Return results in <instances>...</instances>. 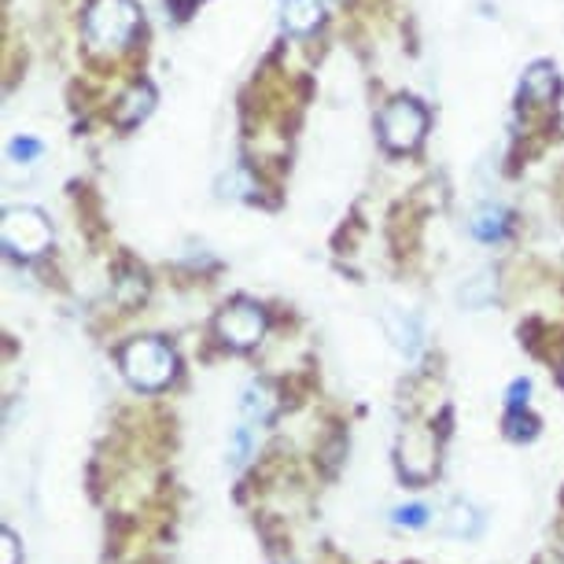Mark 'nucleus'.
<instances>
[{"mask_svg": "<svg viewBox=\"0 0 564 564\" xmlns=\"http://www.w3.org/2000/svg\"><path fill=\"white\" fill-rule=\"evenodd\" d=\"M251 454V429H237V440H232V465H243Z\"/></svg>", "mask_w": 564, "mask_h": 564, "instance_id": "14", "label": "nucleus"}, {"mask_svg": "<svg viewBox=\"0 0 564 564\" xmlns=\"http://www.w3.org/2000/svg\"><path fill=\"white\" fill-rule=\"evenodd\" d=\"M141 12L133 0H93L85 12V37L93 48H119L133 37Z\"/></svg>", "mask_w": 564, "mask_h": 564, "instance_id": "2", "label": "nucleus"}, {"mask_svg": "<svg viewBox=\"0 0 564 564\" xmlns=\"http://www.w3.org/2000/svg\"><path fill=\"white\" fill-rule=\"evenodd\" d=\"M502 210L498 207H487V210H480V215H476V221H473V232L480 240H495V237H502Z\"/></svg>", "mask_w": 564, "mask_h": 564, "instance_id": "11", "label": "nucleus"}, {"mask_svg": "<svg viewBox=\"0 0 564 564\" xmlns=\"http://www.w3.org/2000/svg\"><path fill=\"white\" fill-rule=\"evenodd\" d=\"M424 119L421 104L413 100H391L384 111H380V141H384L391 152H410V148L421 144L424 137Z\"/></svg>", "mask_w": 564, "mask_h": 564, "instance_id": "4", "label": "nucleus"}, {"mask_svg": "<svg viewBox=\"0 0 564 564\" xmlns=\"http://www.w3.org/2000/svg\"><path fill=\"white\" fill-rule=\"evenodd\" d=\"M12 155L15 159H37L41 155V144L37 141H15L12 144Z\"/></svg>", "mask_w": 564, "mask_h": 564, "instance_id": "15", "label": "nucleus"}, {"mask_svg": "<svg viewBox=\"0 0 564 564\" xmlns=\"http://www.w3.org/2000/svg\"><path fill=\"white\" fill-rule=\"evenodd\" d=\"M528 89L531 93H539V97H550V89H553V74L550 67H535L528 74Z\"/></svg>", "mask_w": 564, "mask_h": 564, "instance_id": "13", "label": "nucleus"}, {"mask_svg": "<svg viewBox=\"0 0 564 564\" xmlns=\"http://www.w3.org/2000/svg\"><path fill=\"white\" fill-rule=\"evenodd\" d=\"M395 524L399 528H424V524H429V509H424V506H399L395 509Z\"/></svg>", "mask_w": 564, "mask_h": 564, "instance_id": "12", "label": "nucleus"}, {"mask_svg": "<svg viewBox=\"0 0 564 564\" xmlns=\"http://www.w3.org/2000/svg\"><path fill=\"white\" fill-rule=\"evenodd\" d=\"M152 100H155V93L148 89V85H141V89H133L130 97L122 100V108H119V122H122V126L141 122L144 115L152 111Z\"/></svg>", "mask_w": 564, "mask_h": 564, "instance_id": "9", "label": "nucleus"}, {"mask_svg": "<svg viewBox=\"0 0 564 564\" xmlns=\"http://www.w3.org/2000/svg\"><path fill=\"white\" fill-rule=\"evenodd\" d=\"M0 232H4V248L19 254V259H34V254H41L52 243L48 218L34 207H12L4 215Z\"/></svg>", "mask_w": 564, "mask_h": 564, "instance_id": "3", "label": "nucleus"}, {"mask_svg": "<svg viewBox=\"0 0 564 564\" xmlns=\"http://www.w3.org/2000/svg\"><path fill=\"white\" fill-rule=\"evenodd\" d=\"M0 542H4V561H0V564H15V557H19V539L12 535V531H4V535H0Z\"/></svg>", "mask_w": 564, "mask_h": 564, "instance_id": "16", "label": "nucleus"}, {"mask_svg": "<svg viewBox=\"0 0 564 564\" xmlns=\"http://www.w3.org/2000/svg\"><path fill=\"white\" fill-rule=\"evenodd\" d=\"M218 333L229 347H240V350L254 347L265 333V317H262L259 306L237 303V306H229V311L218 314Z\"/></svg>", "mask_w": 564, "mask_h": 564, "instance_id": "5", "label": "nucleus"}, {"mask_svg": "<svg viewBox=\"0 0 564 564\" xmlns=\"http://www.w3.org/2000/svg\"><path fill=\"white\" fill-rule=\"evenodd\" d=\"M451 535H473L476 528H480V517H476V509L473 506H454L451 509V520L443 524Z\"/></svg>", "mask_w": 564, "mask_h": 564, "instance_id": "10", "label": "nucleus"}, {"mask_svg": "<svg viewBox=\"0 0 564 564\" xmlns=\"http://www.w3.org/2000/svg\"><path fill=\"white\" fill-rule=\"evenodd\" d=\"M322 0H284V30L289 34H311L322 23Z\"/></svg>", "mask_w": 564, "mask_h": 564, "instance_id": "6", "label": "nucleus"}, {"mask_svg": "<svg viewBox=\"0 0 564 564\" xmlns=\"http://www.w3.org/2000/svg\"><path fill=\"white\" fill-rule=\"evenodd\" d=\"M528 391H531L528 380H517L513 391H509V402H513V406H520V402H528Z\"/></svg>", "mask_w": 564, "mask_h": 564, "instance_id": "17", "label": "nucleus"}, {"mask_svg": "<svg viewBox=\"0 0 564 564\" xmlns=\"http://www.w3.org/2000/svg\"><path fill=\"white\" fill-rule=\"evenodd\" d=\"M388 333L395 339V347L402 350L406 358H417L421 355V328L413 317H402V314H388Z\"/></svg>", "mask_w": 564, "mask_h": 564, "instance_id": "7", "label": "nucleus"}, {"mask_svg": "<svg viewBox=\"0 0 564 564\" xmlns=\"http://www.w3.org/2000/svg\"><path fill=\"white\" fill-rule=\"evenodd\" d=\"M240 406H243V417H248V421L265 424V421L273 417V406H276V402H273V395H270V388L251 384L248 391H243V402H240Z\"/></svg>", "mask_w": 564, "mask_h": 564, "instance_id": "8", "label": "nucleus"}, {"mask_svg": "<svg viewBox=\"0 0 564 564\" xmlns=\"http://www.w3.org/2000/svg\"><path fill=\"white\" fill-rule=\"evenodd\" d=\"M174 369H177V358L174 350L159 339H133L130 347L122 350V372L133 388L141 391H159L174 380Z\"/></svg>", "mask_w": 564, "mask_h": 564, "instance_id": "1", "label": "nucleus"}]
</instances>
